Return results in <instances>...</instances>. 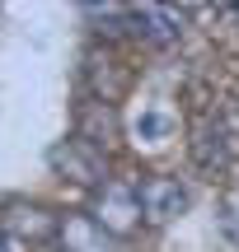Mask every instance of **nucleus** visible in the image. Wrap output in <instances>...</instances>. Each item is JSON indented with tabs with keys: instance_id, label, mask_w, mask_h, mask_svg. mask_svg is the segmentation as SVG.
<instances>
[{
	"instance_id": "nucleus-10",
	"label": "nucleus",
	"mask_w": 239,
	"mask_h": 252,
	"mask_svg": "<svg viewBox=\"0 0 239 252\" xmlns=\"http://www.w3.org/2000/svg\"><path fill=\"white\" fill-rule=\"evenodd\" d=\"M84 14H89V24H99L94 33L103 37V47L127 37V33H136V28H131V5H89Z\"/></svg>"
},
{
	"instance_id": "nucleus-6",
	"label": "nucleus",
	"mask_w": 239,
	"mask_h": 252,
	"mask_svg": "<svg viewBox=\"0 0 239 252\" xmlns=\"http://www.w3.org/2000/svg\"><path fill=\"white\" fill-rule=\"evenodd\" d=\"M136 201H141V220L159 229L188 210V187L178 178H169V173H155V178H146L136 187Z\"/></svg>"
},
{
	"instance_id": "nucleus-1",
	"label": "nucleus",
	"mask_w": 239,
	"mask_h": 252,
	"mask_svg": "<svg viewBox=\"0 0 239 252\" xmlns=\"http://www.w3.org/2000/svg\"><path fill=\"white\" fill-rule=\"evenodd\" d=\"M235 140H239V126L225 117V112H216V108L197 112V122H193V140H188L193 163L206 173V178H221V173L235 163Z\"/></svg>"
},
{
	"instance_id": "nucleus-3",
	"label": "nucleus",
	"mask_w": 239,
	"mask_h": 252,
	"mask_svg": "<svg viewBox=\"0 0 239 252\" xmlns=\"http://www.w3.org/2000/svg\"><path fill=\"white\" fill-rule=\"evenodd\" d=\"M56 229H61V215L47 210V206H38V201H5V206H0V234L14 238L19 248L52 243Z\"/></svg>"
},
{
	"instance_id": "nucleus-2",
	"label": "nucleus",
	"mask_w": 239,
	"mask_h": 252,
	"mask_svg": "<svg viewBox=\"0 0 239 252\" xmlns=\"http://www.w3.org/2000/svg\"><path fill=\"white\" fill-rule=\"evenodd\" d=\"M80 80H84V89H89V98L94 103H122L127 98V89H131V65L122 61L113 47H89L84 52V61H80Z\"/></svg>"
},
{
	"instance_id": "nucleus-4",
	"label": "nucleus",
	"mask_w": 239,
	"mask_h": 252,
	"mask_svg": "<svg viewBox=\"0 0 239 252\" xmlns=\"http://www.w3.org/2000/svg\"><path fill=\"white\" fill-rule=\"evenodd\" d=\"M47 168L56 173V178L75 182V187H103V168H108V159H103V150H94V145H84L80 135H71V140H56L52 150H47Z\"/></svg>"
},
{
	"instance_id": "nucleus-5",
	"label": "nucleus",
	"mask_w": 239,
	"mask_h": 252,
	"mask_svg": "<svg viewBox=\"0 0 239 252\" xmlns=\"http://www.w3.org/2000/svg\"><path fill=\"white\" fill-rule=\"evenodd\" d=\"M94 220L108 229L113 238H131L141 229V201L131 182H103L94 191Z\"/></svg>"
},
{
	"instance_id": "nucleus-9",
	"label": "nucleus",
	"mask_w": 239,
	"mask_h": 252,
	"mask_svg": "<svg viewBox=\"0 0 239 252\" xmlns=\"http://www.w3.org/2000/svg\"><path fill=\"white\" fill-rule=\"evenodd\" d=\"M75 135H80L84 145H94V150L108 154V145L118 140V112H113L108 103L84 98L80 108H75Z\"/></svg>"
},
{
	"instance_id": "nucleus-8",
	"label": "nucleus",
	"mask_w": 239,
	"mask_h": 252,
	"mask_svg": "<svg viewBox=\"0 0 239 252\" xmlns=\"http://www.w3.org/2000/svg\"><path fill=\"white\" fill-rule=\"evenodd\" d=\"M56 243H61V252H113V234L94 215H61Z\"/></svg>"
},
{
	"instance_id": "nucleus-7",
	"label": "nucleus",
	"mask_w": 239,
	"mask_h": 252,
	"mask_svg": "<svg viewBox=\"0 0 239 252\" xmlns=\"http://www.w3.org/2000/svg\"><path fill=\"white\" fill-rule=\"evenodd\" d=\"M183 24L188 19L178 9H164V5H131V28L136 37H146L150 47H169L183 37Z\"/></svg>"
},
{
	"instance_id": "nucleus-13",
	"label": "nucleus",
	"mask_w": 239,
	"mask_h": 252,
	"mask_svg": "<svg viewBox=\"0 0 239 252\" xmlns=\"http://www.w3.org/2000/svg\"><path fill=\"white\" fill-rule=\"evenodd\" d=\"M0 252H24V248H19L14 238H5V234H0Z\"/></svg>"
},
{
	"instance_id": "nucleus-11",
	"label": "nucleus",
	"mask_w": 239,
	"mask_h": 252,
	"mask_svg": "<svg viewBox=\"0 0 239 252\" xmlns=\"http://www.w3.org/2000/svg\"><path fill=\"white\" fill-rule=\"evenodd\" d=\"M216 229H221V238L239 252V191H225L221 206H216Z\"/></svg>"
},
{
	"instance_id": "nucleus-12",
	"label": "nucleus",
	"mask_w": 239,
	"mask_h": 252,
	"mask_svg": "<svg viewBox=\"0 0 239 252\" xmlns=\"http://www.w3.org/2000/svg\"><path fill=\"white\" fill-rule=\"evenodd\" d=\"M136 135H141V140H159V135H169V117H159V112H141Z\"/></svg>"
}]
</instances>
